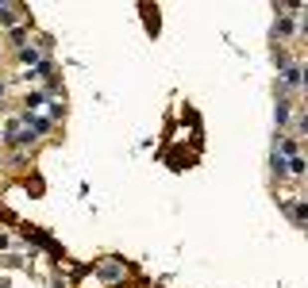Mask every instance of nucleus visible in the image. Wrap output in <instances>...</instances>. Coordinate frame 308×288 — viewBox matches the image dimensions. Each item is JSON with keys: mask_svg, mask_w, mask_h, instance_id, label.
Wrapping results in <instances>:
<instances>
[{"mask_svg": "<svg viewBox=\"0 0 308 288\" xmlns=\"http://www.w3.org/2000/svg\"><path fill=\"white\" fill-rule=\"evenodd\" d=\"M101 277H104V281H119V277H123V265H119V261H104Z\"/></svg>", "mask_w": 308, "mask_h": 288, "instance_id": "f257e3e1", "label": "nucleus"}, {"mask_svg": "<svg viewBox=\"0 0 308 288\" xmlns=\"http://www.w3.org/2000/svg\"><path fill=\"white\" fill-rule=\"evenodd\" d=\"M289 208V216H293V223H305V204L297 200V204H285Z\"/></svg>", "mask_w": 308, "mask_h": 288, "instance_id": "f03ea898", "label": "nucleus"}, {"mask_svg": "<svg viewBox=\"0 0 308 288\" xmlns=\"http://www.w3.org/2000/svg\"><path fill=\"white\" fill-rule=\"evenodd\" d=\"M19 58H23V62H27V66H31V62H39V58H43V54H39L35 46H23V50H19Z\"/></svg>", "mask_w": 308, "mask_h": 288, "instance_id": "7ed1b4c3", "label": "nucleus"}, {"mask_svg": "<svg viewBox=\"0 0 308 288\" xmlns=\"http://www.w3.org/2000/svg\"><path fill=\"white\" fill-rule=\"evenodd\" d=\"M289 115H293V112H289V104H278V127L289 123Z\"/></svg>", "mask_w": 308, "mask_h": 288, "instance_id": "20e7f679", "label": "nucleus"}, {"mask_svg": "<svg viewBox=\"0 0 308 288\" xmlns=\"http://www.w3.org/2000/svg\"><path fill=\"white\" fill-rule=\"evenodd\" d=\"M0 246H8V238H4V234H0Z\"/></svg>", "mask_w": 308, "mask_h": 288, "instance_id": "39448f33", "label": "nucleus"}, {"mask_svg": "<svg viewBox=\"0 0 308 288\" xmlns=\"http://www.w3.org/2000/svg\"><path fill=\"white\" fill-rule=\"evenodd\" d=\"M0 96H4V85H0Z\"/></svg>", "mask_w": 308, "mask_h": 288, "instance_id": "423d86ee", "label": "nucleus"}]
</instances>
